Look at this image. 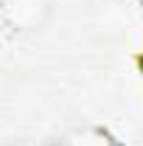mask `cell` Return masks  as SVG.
I'll return each mask as SVG.
<instances>
[{
    "instance_id": "obj_1",
    "label": "cell",
    "mask_w": 143,
    "mask_h": 146,
    "mask_svg": "<svg viewBox=\"0 0 143 146\" xmlns=\"http://www.w3.org/2000/svg\"><path fill=\"white\" fill-rule=\"evenodd\" d=\"M45 146H70V143H65V141H54V143H45Z\"/></svg>"
}]
</instances>
